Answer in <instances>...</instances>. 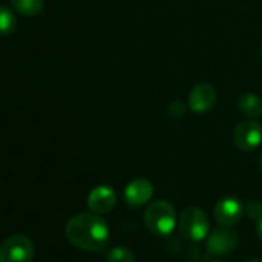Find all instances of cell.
I'll use <instances>...</instances> for the list:
<instances>
[{"mask_svg":"<svg viewBox=\"0 0 262 262\" xmlns=\"http://www.w3.org/2000/svg\"><path fill=\"white\" fill-rule=\"evenodd\" d=\"M67 239L85 251H102L110 242V228L96 213H80L73 216L65 225Z\"/></svg>","mask_w":262,"mask_h":262,"instance_id":"obj_1","label":"cell"},{"mask_svg":"<svg viewBox=\"0 0 262 262\" xmlns=\"http://www.w3.org/2000/svg\"><path fill=\"white\" fill-rule=\"evenodd\" d=\"M147 228L156 236H168L176 227L178 216L174 207L168 201H155L151 202L144 214Z\"/></svg>","mask_w":262,"mask_h":262,"instance_id":"obj_2","label":"cell"},{"mask_svg":"<svg viewBox=\"0 0 262 262\" xmlns=\"http://www.w3.org/2000/svg\"><path fill=\"white\" fill-rule=\"evenodd\" d=\"M179 231L188 242H201L210 233V219L207 213L198 207H188L179 217Z\"/></svg>","mask_w":262,"mask_h":262,"instance_id":"obj_3","label":"cell"},{"mask_svg":"<svg viewBox=\"0 0 262 262\" xmlns=\"http://www.w3.org/2000/svg\"><path fill=\"white\" fill-rule=\"evenodd\" d=\"M34 245L25 234H13L0 245V262H33Z\"/></svg>","mask_w":262,"mask_h":262,"instance_id":"obj_4","label":"cell"},{"mask_svg":"<svg viewBox=\"0 0 262 262\" xmlns=\"http://www.w3.org/2000/svg\"><path fill=\"white\" fill-rule=\"evenodd\" d=\"M239 242V234L231 227H217L207 236V253L211 256H224L231 253Z\"/></svg>","mask_w":262,"mask_h":262,"instance_id":"obj_5","label":"cell"},{"mask_svg":"<svg viewBox=\"0 0 262 262\" xmlns=\"http://www.w3.org/2000/svg\"><path fill=\"white\" fill-rule=\"evenodd\" d=\"M233 142L241 151H253L262 144V126L259 122L247 119L233 131Z\"/></svg>","mask_w":262,"mask_h":262,"instance_id":"obj_6","label":"cell"},{"mask_svg":"<svg viewBox=\"0 0 262 262\" xmlns=\"http://www.w3.org/2000/svg\"><path fill=\"white\" fill-rule=\"evenodd\" d=\"M188 106L196 114H205L211 111L217 102V93L210 83H198L188 93Z\"/></svg>","mask_w":262,"mask_h":262,"instance_id":"obj_7","label":"cell"},{"mask_svg":"<svg viewBox=\"0 0 262 262\" xmlns=\"http://www.w3.org/2000/svg\"><path fill=\"white\" fill-rule=\"evenodd\" d=\"M244 211H245L244 205L237 198L227 196V198H222L221 201H217V204L214 205L213 216L221 225L233 227L242 219Z\"/></svg>","mask_w":262,"mask_h":262,"instance_id":"obj_8","label":"cell"},{"mask_svg":"<svg viewBox=\"0 0 262 262\" xmlns=\"http://www.w3.org/2000/svg\"><path fill=\"white\" fill-rule=\"evenodd\" d=\"M153 191L155 188L150 181L144 178H138V179H133L125 187L123 199L129 208H138V207L145 205L151 199Z\"/></svg>","mask_w":262,"mask_h":262,"instance_id":"obj_9","label":"cell"},{"mask_svg":"<svg viewBox=\"0 0 262 262\" xmlns=\"http://www.w3.org/2000/svg\"><path fill=\"white\" fill-rule=\"evenodd\" d=\"M116 202H117L116 191L108 185H99L93 188L86 199L88 208L96 214L110 213L116 207Z\"/></svg>","mask_w":262,"mask_h":262,"instance_id":"obj_10","label":"cell"},{"mask_svg":"<svg viewBox=\"0 0 262 262\" xmlns=\"http://www.w3.org/2000/svg\"><path fill=\"white\" fill-rule=\"evenodd\" d=\"M237 108L248 117L262 116V99L253 93H245L237 99Z\"/></svg>","mask_w":262,"mask_h":262,"instance_id":"obj_11","label":"cell"},{"mask_svg":"<svg viewBox=\"0 0 262 262\" xmlns=\"http://www.w3.org/2000/svg\"><path fill=\"white\" fill-rule=\"evenodd\" d=\"M17 13L27 17H33L42 13L45 0H10Z\"/></svg>","mask_w":262,"mask_h":262,"instance_id":"obj_12","label":"cell"},{"mask_svg":"<svg viewBox=\"0 0 262 262\" xmlns=\"http://www.w3.org/2000/svg\"><path fill=\"white\" fill-rule=\"evenodd\" d=\"M16 28H17L16 14L7 5H0V37H7L13 34Z\"/></svg>","mask_w":262,"mask_h":262,"instance_id":"obj_13","label":"cell"},{"mask_svg":"<svg viewBox=\"0 0 262 262\" xmlns=\"http://www.w3.org/2000/svg\"><path fill=\"white\" fill-rule=\"evenodd\" d=\"M135 253L128 247H114L106 253V262H135Z\"/></svg>","mask_w":262,"mask_h":262,"instance_id":"obj_14","label":"cell"},{"mask_svg":"<svg viewBox=\"0 0 262 262\" xmlns=\"http://www.w3.org/2000/svg\"><path fill=\"white\" fill-rule=\"evenodd\" d=\"M185 110H187V105H185L182 100H179V99L171 100V102L168 103V106H167V113H168V116L173 117V119L182 117L184 113H185Z\"/></svg>","mask_w":262,"mask_h":262,"instance_id":"obj_15","label":"cell"},{"mask_svg":"<svg viewBox=\"0 0 262 262\" xmlns=\"http://www.w3.org/2000/svg\"><path fill=\"white\" fill-rule=\"evenodd\" d=\"M247 213H248V217H251L253 221L260 219L262 217V204L257 201H250L247 204Z\"/></svg>","mask_w":262,"mask_h":262,"instance_id":"obj_16","label":"cell"},{"mask_svg":"<svg viewBox=\"0 0 262 262\" xmlns=\"http://www.w3.org/2000/svg\"><path fill=\"white\" fill-rule=\"evenodd\" d=\"M256 234H257V237L262 241V217L256 221Z\"/></svg>","mask_w":262,"mask_h":262,"instance_id":"obj_17","label":"cell"},{"mask_svg":"<svg viewBox=\"0 0 262 262\" xmlns=\"http://www.w3.org/2000/svg\"><path fill=\"white\" fill-rule=\"evenodd\" d=\"M259 168H260V171H262V153H260V156H259Z\"/></svg>","mask_w":262,"mask_h":262,"instance_id":"obj_18","label":"cell"},{"mask_svg":"<svg viewBox=\"0 0 262 262\" xmlns=\"http://www.w3.org/2000/svg\"><path fill=\"white\" fill-rule=\"evenodd\" d=\"M248 262H262V260H259V259H251V260H248Z\"/></svg>","mask_w":262,"mask_h":262,"instance_id":"obj_19","label":"cell"},{"mask_svg":"<svg viewBox=\"0 0 262 262\" xmlns=\"http://www.w3.org/2000/svg\"><path fill=\"white\" fill-rule=\"evenodd\" d=\"M260 57H262V45H260Z\"/></svg>","mask_w":262,"mask_h":262,"instance_id":"obj_20","label":"cell"},{"mask_svg":"<svg viewBox=\"0 0 262 262\" xmlns=\"http://www.w3.org/2000/svg\"><path fill=\"white\" fill-rule=\"evenodd\" d=\"M211 262H222V260H211Z\"/></svg>","mask_w":262,"mask_h":262,"instance_id":"obj_21","label":"cell"}]
</instances>
